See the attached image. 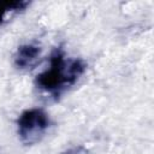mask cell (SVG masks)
<instances>
[{
	"mask_svg": "<svg viewBox=\"0 0 154 154\" xmlns=\"http://www.w3.org/2000/svg\"><path fill=\"white\" fill-rule=\"evenodd\" d=\"M29 5L28 1H0V25L7 22L12 16L22 12Z\"/></svg>",
	"mask_w": 154,
	"mask_h": 154,
	"instance_id": "obj_4",
	"label": "cell"
},
{
	"mask_svg": "<svg viewBox=\"0 0 154 154\" xmlns=\"http://www.w3.org/2000/svg\"><path fill=\"white\" fill-rule=\"evenodd\" d=\"M85 69L82 59L69 57L63 48H55L48 58L46 69L36 76L35 83L40 90L58 97L77 83Z\"/></svg>",
	"mask_w": 154,
	"mask_h": 154,
	"instance_id": "obj_1",
	"label": "cell"
},
{
	"mask_svg": "<svg viewBox=\"0 0 154 154\" xmlns=\"http://www.w3.org/2000/svg\"><path fill=\"white\" fill-rule=\"evenodd\" d=\"M51 125L48 113L43 108L32 107L20 113L17 119V132L25 144L37 143L47 132Z\"/></svg>",
	"mask_w": 154,
	"mask_h": 154,
	"instance_id": "obj_2",
	"label": "cell"
},
{
	"mask_svg": "<svg viewBox=\"0 0 154 154\" xmlns=\"http://www.w3.org/2000/svg\"><path fill=\"white\" fill-rule=\"evenodd\" d=\"M64 154H87V153H85V150H84L83 148H73V149L67 150V152L64 153Z\"/></svg>",
	"mask_w": 154,
	"mask_h": 154,
	"instance_id": "obj_5",
	"label": "cell"
},
{
	"mask_svg": "<svg viewBox=\"0 0 154 154\" xmlns=\"http://www.w3.org/2000/svg\"><path fill=\"white\" fill-rule=\"evenodd\" d=\"M41 54V47L35 43H25L18 47L14 55V64L18 69L25 70L34 66Z\"/></svg>",
	"mask_w": 154,
	"mask_h": 154,
	"instance_id": "obj_3",
	"label": "cell"
}]
</instances>
